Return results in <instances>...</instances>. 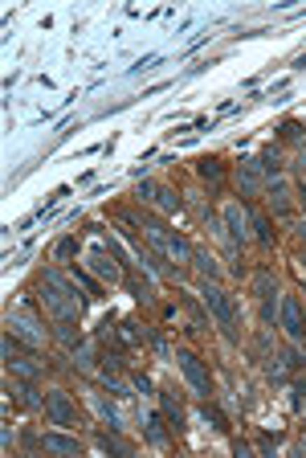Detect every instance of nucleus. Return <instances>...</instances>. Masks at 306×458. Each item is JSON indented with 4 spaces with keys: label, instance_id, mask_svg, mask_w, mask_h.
I'll return each mask as SVG.
<instances>
[{
    "label": "nucleus",
    "instance_id": "1",
    "mask_svg": "<svg viewBox=\"0 0 306 458\" xmlns=\"http://www.w3.org/2000/svg\"><path fill=\"white\" fill-rule=\"evenodd\" d=\"M37 299L46 303V311L57 319V323H78L82 315V303H78V283H70L62 270H46L41 283H37Z\"/></svg>",
    "mask_w": 306,
    "mask_h": 458
},
{
    "label": "nucleus",
    "instance_id": "2",
    "mask_svg": "<svg viewBox=\"0 0 306 458\" xmlns=\"http://www.w3.org/2000/svg\"><path fill=\"white\" fill-rule=\"evenodd\" d=\"M200 299H204V307L216 315V323H221L225 339H237V307H233V299L216 287V283H204V287H200Z\"/></svg>",
    "mask_w": 306,
    "mask_h": 458
},
{
    "label": "nucleus",
    "instance_id": "3",
    "mask_svg": "<svg viewBox=\"0 0 306 458\" xmlns=\"http://www.w3.org/2000/svg\"><path fill=\"white\" fill-rule=\"evenodd\" d=\"M4 323H8V332H13V336H21L25 344H33V348H41V344H46V323L29 311V307H13V311L4 315Z\"/></svg>",
    "mask_w": 306,
    "mask_h": 458
},
{
    "label": "nucleus",
    "instance_id": "4",
    "mask_svg": "<svg viewBox=\"0 0 306 458\" xmlns=\"http://www.w3.org/2000/svg\"><path fill=\"white\" fill-rule=\"evenodd\" d=\"M176 361H180V372H184V381L192 385V393H196V397H209V393H212V377H209V368H204V361H200L196 352H188V348H180Z\"/></svg>",
    "mask_w": 306,
    "mask_h": 458
},
{
    "label": "nucleus",
    "instance_id": "5",
    "mask_svg": "<svg viewBox=\"0 0 306 458\" xmlns=\"http://www.w3.org/2000/svg\"><path fill=\"white\" fill-rule=\"evenodd\" d=\"M278 319H282L286 336L294 339V344H306V315H302V303L294 299V295H286L282 307H278Z\"/></svg>",
    "mask_w": 306,
    "mask_h": 458
},
{
    "label": "nucleus",
    "instance_id": "6",
    "mask_svg": "<svg viewBox=\"0 0 306 458\" xmlns=\"http://www.w3.org/2000/svg\"><path fill=\"white\" fill-rule=\"evenodd\" d=\"M46 417L53 422V426H74V422H78V405L70 401V393L49 389L46 393Z\"/></svg>",
    "mask_w": 306,
    "mask_h": 458
},
{
    "label": "nucleus",
    "instance_id": "7",
    "mask_svg": "<svg viewBox=\"0 0 306 458\" xmlns=\"http://www.w3.org/2000/svg\"><path fill=\"white\" fill-rule=\"evenodd\" d=\"M253 290H258V299H261V319L274 323V295H278V290H274V274H270V270H258V274H253Z\"/></svg>",
    "mask_w": 306,
    "mask_h": 458
},
{
    "label": "nucleus",
    "instance_id": "8",
    "mask_svg": "<svg viewBox=\"0 0 306 458\" xmlns=\"http://www.w3.org/2000/svg\"><path fill=\"white\" fill-rule=\"evenodd\" d=\"M90 266H95V274H102L106 283H118L123 278V270H118V258L106 250V245H95L90 250Z\"/></svg>",
    "mask_w": 306,
    "mask_h": 458
},
{
    "label": "nucleus",
    "instance_id": "9",
    "mask_svg": "<svg viewBox=\"0 0 306 458\" xmlns=\"http://www.w3.org/2000/svg\"><path fill=\"white\" fill-rule=\"evenodd\" d=\"M221 225L229 229V245L241 250V245H245V213H241V205H229V209L221 213Z\"/></svg>",
    "mask_w": 306,
    "mask_h": 458
},
{
    "label": "nucleus",
    "instance_id": "10",
    "mask_svg": "<svg viewBox=\"0 0 306 458\" xmlns=\"http://www.w3.org/2000/svg\"><path fill=\"white\" fill-rule=\"evenodd\" d=\"M261 176H265V172H261L258 160H241V168H237V184H241L249 196H258L261 189H265V180H261Z\"/></svg>",
    "mask_w": 306,
    "mask_h": 458
},
{
    "label": "nucleus",
    "instance_id": "11",
    "mask_svg": "<svg viewBox=\"0 0 306 458\" xmlns=\"http://www.w3.org/2000/svg\"><path fill=\"white\" fill-rule=\"evenodd\" d=\"M147 201H155V205H160L164 213H176V209L184 205V201H180V193H176V189H167V184H151Z\"/></svg>",
    "mask_w": 306,
    "mask_h": 458
},
{
    "label": "nucleus",
    "instance_id": "12",
    "mask_svg": "<svg viewBox=\"0 0 306 458\" xmlns=\"http://www.w3.org/2000/svg\"><path fill=\"white\" fill-rule=\"evenodd\" d=\"M160 410H164V417L172 422V430H180V426H184V405L176 401V393H172V389L160 393Z\"/></svg>",
    "mask_w": 306,
    "mask_h": 458
},
{
    "label": "nucleus",
    "instance_id": "13",
    "mask_svg": "<svg viewBox=\"0 0 306 458\" xmlns=\"http://www.w3.org/2000/svg\"><path fill=\"white\" fill-rule=\"evenodd\" d=\"M41 446L53 450V454H82V442H78V438H66V434H46Z\"/></svg>",
    "mask_w": 306,
    "mask_h": 458
},
{
    "label": "nucleus",
    "instance_id": "14",
    "mask_svg": "<svg viewBox=\"0 0 306 458\" xmlns=\"http://www.w3.org/2000/svg\"><path fill=\"white\" fill-rule=\"evenodd\" d=\"M160 250H164V254H172L176 262L192 258V245H188V241L180 238V234H167V229H164V241H160Z\"/></svg>",
    "mask_w": 306,
    "mask_h": 458
},
{
    "label": "nucleus",
    "instance_id": "15",
    "mask_svg": "<svg viewBox=\"0 0 306 458\" xmlns=\"http://www.w3.org/2000/svg\"><path fill=\"white\" fill-rule=\"evenodd\" d=\"M258 164H261V172H265L270 180H278V176H282V151H278L274 144H270V147H261Z\"/></svg>",
    "mask_w": 306,
    "mask_h": 458
},
{
    "label": "nucleus",
    "instance_id": "16",
    "mask_svg": "<svg viewBox=\"0 0 306 458\" xmlns=\"http://www.w3.org/2000/svg\"><path fill=\"white\" fill-rule=\"evenodd\" d=\"M143 430H147V442H151V446H167V430H164V417H160V413H147V417H143Z\"/></svg>",
    "mask_w": 306,
    "mask_h": 458
},
{
    "label": "nucleus",
    "instance_id": "17",
    "mask_svg": "<svg viewBox=\"0 0 306 458\" xmlns=\"http://www.w3.org/2000/svg\"><path fill=\"white\" fill-rule=\"evenodd\" d=\"M265 193H270L274 213H286V209H290V189L282 184V176H278V180H270V184H265Z\"/></svg>",
    "mask_w": 306,
    "mask_h": 458
},
{
    "label": "nucleus",
    "instance_id": "18",
    "mask_svg": "<svg viewBox=\"0 0 306 458\" xmlns=\"http://www.w3.org/2000/svg\"><path fill=\"white\" fill-rule=\"evenodd\" d=\"M200 417H204V422H209L212 430H221V434H225V430H229V417H225V413L216 410V405H212L209 397H204V405H200Z\"/></svg>",
    "mask_w": 306,
    "mask_h": 458
},
{
    "label": "nucleus",
    "instance_id": "19",
    "mask_svg": "<svg viewBox=\"0 0 306 458\" xmlns=\"http://www.w3.org/2000/svg\"><path fill=\"white\" fill-rule=\"evenodd\" d=\"M74 283L86 290V299H90V303H98V299H102V287H98V283L90 278V274H86V270H78V266H74Z\"/></svg>",
    "mask_w": 306,
    "mask_h": 458
},
{
    "label": "nucleus",
    "instance_id": "20",
    "mask_svg": "<svg viewBox=\"0 0 306 458\" xmlns=\"http://www.w3.org/2000/svg\"><path fill=\"white\" fill-rule=\"evenodd\" d=\"M196 172H200V176H204V180H212V184H216V180H221V176H225V164H221V160H216V156H204V160H200V164H196Z\"/></svg>",
    "mask_w": 306,
    "mask_h": 458
},
{
    "label": "nucleus",
    "instance_id": "21",
    "mask_svg": "<svg viewBox=\"0 0 306 458\" xmlns=\"http://www.w3.org/2000/svg\"><path fill=\"white\" fill-rule=\"evenodd\" d=\"M253 229H258V241H261V245H274V238H278V234H274V225H270V217H265V213H253Z\"/></svg>",
    "mask_w": 306,
    "mask_h": 458
},
{
    "label": "nucleus",
    "instance_id": "22",
    "mask_svg": "<svg viewBox=\"0 0 306 458\" xmlns=\"http://www.w3.org/2000/svg\"><path fill=\"white\" fill-rule=\"evenodd\" d=\"M98 446H102L106 454H118V458H127V454H131V446H127V442H118L115 434H98Z\"/></svg>",
    "mask_w": 306,
    "mask_h": 458
},
{
    "label": "nucleus",
    "instance_id": "23",
    "mask_svg": "<svg viewBox=\"0 0 306 458\" xmlns=\"http://www.w3.org/2000/svg\"><path fill=\"white\" fill-rule=\"evenodd\" d=\"M192 262H196V270L204 274V283H212V278H216V262H212L204 250H192Z\"/></svg>",
    "mask_w": 306,
    "mask_h": 458
},
{
    "label": "nucleus",
    "instance_id": "24",
    "mask_svg": "<svg viewBox=\"0 0 306 458\" xmlns=\"http://www.w3.org/2000/svg\"><path fill=\"white\" fill-rule=\"evenodd\" d=\"M74 254H78V238H62L53 245V258H57V262H70Z\"/></svg>",
    "mask_w": 306,
    "mask_h": 458
},
{
    "label": "nucleus",
    "instance_id": "25",
    "mask_svg": "<svg viewBox=\"0 0 306 458\" xmlns=\"http://www.w3.org/2000/svg\"><path fill=\"white\" fill-rule=\"evenodd\" d=\"M127 287H131V295L139 299V303H151L155 295H151V283H139V278H127Z\"/></svg>",
    "mask_w": 306,
    "mask_h": 458
},
{
    "label": "nucleus",
    "instance_id": "26",
    "mask_svg": "<svg viewBox=\"0 0 306 458\" xmlns=\"http://www.w3.org/2000/svg\"><path fill=\"white\" fill-rule=\"evenodd\" d=\"M286 368H294V372H302V368H306V352H302V348H286Z\"/></svg>",
    "mask_w": 306,
    "mask_h": 458
},
{
    "label": "nucleus",
    "instance_id": "27",
    "mask_svg": "<svg viewBox=\"0 0 306 458\" xmlns=\"http://www.w3.org/2000/svg\"><path fill=\"white\" fill-rule=\"evenodd\" d=\"M290 405H294V410L306 405V381H294V385H290Z\"/></svg>",
    "mask_w": 306,
    "mask_h": 458
},
{
    "label": "nucleus",
    "instance_id": "28",
    "mask_svg": "<svg viewBox=\"0 0 306 458\" xmlns=\"http://www.w3.org/2000/svg\"><path fill=\"white\" fill-rule=\"evenodd\" d=\"M98 410L106 413V422H111V430H123V417H118V410L111 405V401H98Z\"/></svg>",
    "mask_w": 306,
    "mask_h": 458
},
{
    "label": "nucleus",
    "instance_id": "29",
    "mask_svg": "<svg viewBox=\"0 0 306 458\" xmlns=\"http://www.w3.org/2000/svg\"><path fill=\"white\" fill-rule=\"evenodd\" d=\"M123 339H127V344H139V339H143V332H139V323H135V319H127V323H123Z\"/></svg>",
    "mask_w": 306,
    "mask_h": 458
},
{
    "label": "nucleus",
    "instance_id": "30",
    "mask_svg": "<svg viewBox=\"0 0 306 458\" xmlns=\"http://www.w3.org/2000/svg\"><path fill=\"white\" fill-rule=\"evenodd\" d=\"M302 131H306V123H294V119L282 123V135H286V140H302Z\"/></svg>",
    "mask_w": 306,
    "mask_h": 458
},
{
    "label": "nucleus",
    "instance_id": "31",
    "mask_svg": "<svg viewBox=\"0 0 306 458\" xmlns=\"http://www.w3.org/2000/svg\"><path fill=\"white\" fill-rule=\"evenodd\" d=\"M131 385L139 389V393H151V381H147V377H131Z\"/></svg>",
    "mask_w": 306,
    "mask_h": 458
},
{
    "label": "nucleus",
    "instance_id": "32",
    "mask_svg": "<svg viewBox=\"0 0 306 458\" xmlns=\"http://www.w3.org/2000/svg\"><path fill=\"white\" fill-rule=\"evenodd\" d=\"M298 201L306 205V180H298Z\"/></svg>",
    "mask_w": 306,
    "mask_h": 458
},
{
    "label": "nucleus",
    "instance_id": "33",
    "mask_svg": "<svg viewBox=\"0 0 306 458\" xmlns=\"http://www.w3.org/2000/svg\"><path fill=\"white\" fill-rule=\"evenodd\" d=\"M298 238H302V241H306V221H302V225H298Z\"/></svg>",
    "mask_w": 306,
    "mask_h": 458
},
{
    "label": "nucleus",
    "instance_id": "34",
    "mask_svg": "<svg viewBox=\"0 0 306 458\" xmlns=\"http://www.w3.org/2000/svg\"><path fill=\"white\" fill-rule=\"evenodd\" d=\"M298 262H302V270H306V258H298Z\"/></svg>",
    "mask_w": 306,
    "mask_h": 458
}]
</instances>
